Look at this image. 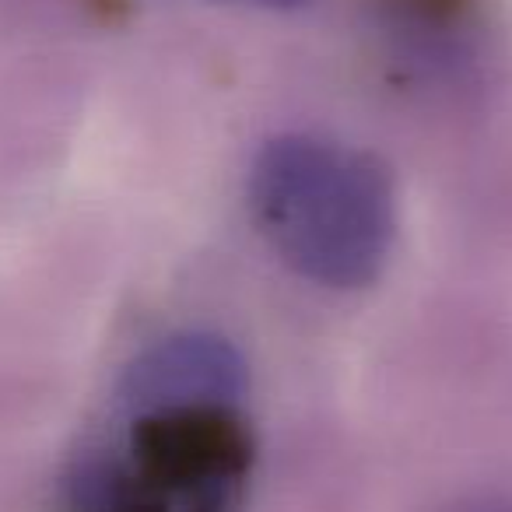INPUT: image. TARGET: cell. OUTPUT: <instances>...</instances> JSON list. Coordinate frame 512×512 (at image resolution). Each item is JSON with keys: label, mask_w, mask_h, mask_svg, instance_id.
Listing matches in <instances>:
<instances>
[{"label": "cell", "mask_w": 512, "mask_h": 512, "mask_svg": "<svg viewBox=\"0 0 512 512\" xmlns=\"http://www.w3.org/2000/svg\"><path fill=\"white\" fill-rule=\"evenodd\" d=\"M249 207L274 253L327 288H365L379 278L397 235L390 172L369 151L313 134H285L260 148Z\"/></svg>", "instance_id": "1"}, {"label": "cell", "mask_w": 512, "mask_h": 512, "mask_svg": "<svg viewBox=\"0 0 512 512\" xmlns=\"http://www.w3.org/2000/svg\"><path fill=\"white\" fill-rule=\"evenodd\" d=\"M116 435L67 477L71 512H235L253 467L246 404H116Z\"/></svg>", "instance_id": "2"}, {"label": "cell", "mask_w": 512, "mask_h": 512, "mask_svg": "<svg viewBox=\"0 0 512 512\" xmlns=\"http://www.w3.org/2000/svg\"><path fill=\"white\" fill-rule=\"evenodd\" d=\"M249 369L239 348L218 334H172L151 344L127 365L116 386V404H183L225 400L246 404Z\"/></svg>", "instance_id": "3"}, {"label": "cell", "mask_w": 512, "mask_h": 512, "mask_svg": "<svg viewBox=\"0 0 512 512\" xmlns=\"http://www.w3.org/2000/svg\"><path fill=\"white\" fill-rule=\"evenodd\" d=\"M249 4H267V8H292V4H302V0H249Z\"/></svg>", "instance_id": "4"}]
</instances>
